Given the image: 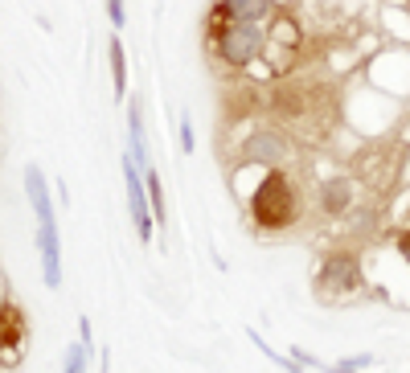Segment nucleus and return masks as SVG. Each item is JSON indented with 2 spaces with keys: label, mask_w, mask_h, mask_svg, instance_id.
<instances>
[{
  "label": "nucleus",
  "mask_w": 410,
  "mask_h": 373,
  "mask_svg": "<svg viewBox=\"0 0 410 373\" xmlns=\"http://www.w3.org/2000/svg\"><path fill=\"white\" fill-rule=\"evenodd\" d=\"M246 210H250V222H255L262 234H279V230H287L299 222L304 201H299V189L292 185V177H287L283 168H267L262 180L255 185L250 201H246Z\"/></svg>",
  "instance_id": "f257e3e1"
},
{
  "label": "nucleus",
  "mask_w": 410,
  "mask_h": 373,
  "mask_svg": "<svg viewBox=\"0 0 410 373\" xmlns=\"http://www.w3.org/2000/svg\"><path fill=\"white\" fill-rule=\"evenodd\" d=\"M210 49L217 53V62L222 66H230V70H246V66L267 49V29H262V25H230V33Z\"/></svg>",
  "instance_id": "f03ea898"
},
{
  "label": "nucleus",
  "mask_w": 410,
  "mask_h": 373,
  "mask_svg": "<svg viewBox=\"0 0 410 373\" xmlns=\"http://www.w3.org/2000/svg\"><path fill=\"white\" fill-rule=\"evenodd\" d=\"M123 180H128V210H131V222H135V238L152 242L156 218H152V205H148V180H144V168L131 156H123Z\"/></svg>",
  "instance_id": "7ed1b4c3"
},
{
  "label": "nucleus",
  "mask_w": 410,
  "mask_h": 373,
  "mask_svg": "<svg viewBox=\"0 0 410 373\" xmlns=\"http://www.w3.org/2000/svg\"><path fill=\"white\" fill-rule=\"evenodd\" d=\"M361 283V262L353 250H332L324 255V267H320V292H353Z\"/></svg>",
  "instance_id": "20e7f679"
},
{
  "label": "nucleus",
  "mask_w": 410,
  "mask_h": 373,
  "mask_svg": "<svg viewBox=\"0 0 410 373\" xmlns=\"http://www.w3.org/2000/svg\"><path fill=\"white\" fill-rule=\"evenodd\" d=\"M25 312L16 308V304H0V361L4 365H16V353H21V344H25Z\"/></svg>",
  "instance_id": "39448f33"
},
{
  "label": "nucleus",
  "mask_w": 410,
  "mask_h": 373,
  "mask_svg": "<svg viewBox=\"0 0 410 373\" xmlns=\"http://www.w3.org/2000/svg\"><path fill=\"white\" fill-rule=\"evenodd\" d=\"M25 197H29L33 213H37V226L58 222V218H53V201H49V185H46L41 164H25Z\"/></svg>",
  "instance_id": "423d86ee"
},
{
  "label": "nucleus",
  "mask_w": 410,
  "mask_h": 373,
  "mask_svg": "<svg viewBox=\"0 0 410 373\" xmlns=\"http://www.w3.org/2000/svg\"><path fill=\"white\" fill-rule=\"evenodd\" d=\"M283 156V140L275 131H250L242 144V164H279Z\"/></svg>",
  "instance_id": "0eeeda50"
},
{
  "label": "nucleus",
  "mask_w": 410,
  "mask_h": 373,
  "mask_svg": "<svg viewBox=\"0 0 410 373\" xmlns=\"http://www.w3.org/2000/svg\"><path fill=\"white\" fill-rule=\"evenodd\" d=\"M353 205V180L349 177H332L320 185V210L328 213V218H337V213H344Z\"/></svg>",
  "instance_id": "6e6552de"
},
{
  "label": "nucleus",
  "mask_w": 410,
  "mask_h": 373,
  "mask_svg": "<svg viewBox=\"0 0 410 373\" xmlns=\"http://www.w3.org/2000/svg\"><path fill=\"white\" fill-rule=\"evenodd\" d=\"M128 156L140 168H152V160H148V144H144V115H140V98H131V107H128Z\"/></svg>",
  "instance_id": "1a4fd4ad"
},
{
  "label": "nucleus",
  "mask_w": 410,
  "mask_h": 373,
  "mask_svg": "<svg viewBox=\"0 0 410 373\" xmlns=\"http://www.w3.org/2000/svg\"><path fill=\"white\" fill-rule=\"evenodd\" d=\"M234 25H262L271 16V0H226Z\"/></svg>",
  "instance_id": "9d476101"
},
{
  "label": "nucleus",
  "mask_w": 410,
  "mask_h": 373,
  "mask_svg": "<svg viewBox=\"0 0 410 373\" xmlns=\"http://www.w3.org/2000/svg\"><path fill=\"white\" fill-rule=\"evenodd\" d=\"M107 58H111L115 98H128V53H123V41H119V37H111V41H107Z\"/></svg>",
  "instance_id": "9b49d317"
},
{
  "label": "nucleus",
  "mask_w": 410,
  "mask_h": 373,
  "mask_svg": "<svg viewBox=\"0 0 410 373\" xmlns=\"http://www.w3.org/2000/svg\"><path fill=\"white\" fill-rule=\"evenodd\" d=\"M230 25H234V16H230L226 0H217V4L210 9V16H205V41H210V46H217V41L230 33Z\"/></svg>",
  "instance_id": "f8f14e48"
},
{
  "label": "nucleus",
  "mask_w": 410,
  "mask_h": 373,
  "mask_svg": "<svg viewBox=\"0 0 410 373\" xmlns=\"http://www.w3.org/2000/svg\"><path fill=\"white\" fill-rule=\"evenodd\" d=\"M246 337H250V344H255V349H262V357L275 361V365H279L283 373H304V365H299V361H287L283 353H275V349H271V344H267V341L259 337V332H255V328H246Z\"/></svg>",
  "instance_id": "ddd939ff"
},
{
  "label": "nucleus",
  "mask_w": 410,
  "mask_h": 373,
  "mask_svg": "<svg viewBox=\"0 0 410 373\" xmlns=\"http://www.w3.org/2000/svg\"><path fill=\"white\" fill-rule=\"evenodd\" d=\"M144 180H148V205H152V218L164 226V222H168V213H164V185H160V177H156L152 168L144 173Z\"/></svg>",
  "instance_id": "4468645a"
},
{
  "label": "nucleus",
  "mask_w": 410,
  "mask_h": 373,
  "mask_svg": "<svg viewBox=\"0 0 410 373\" xmlns=\"http://www.w3.org/2000/svg\"><path fill=\"white\" fill-rule=\"evenodd\" d=\"M86 361H91V349L86 344H70L66 349V365H62V373H86Z\"/></svg>",
  "instance_id": "2eb2a0df"
},
{
  "label": "nucleus",
  "mask_w": 410,
  "mask_h": 373,
  "mask_svg": "<svg viewBox=\"0 0 410 373\" xmlns=\"http://www.w3.org/2000/svg\"><path fill=\"white\" fill-rule=\"evenodd\" d=\"M337 365H341V369H353V373H365L374 365V357H369V353H353V357H341Z\"/></svg>",
  "instance_id": "dca6fc26"
},
{
  "label": "nucleus",
  "mask_w": 410,
  "mask_h": 373,
  "mask_svg": "<svg viewBox=\"0 0 410 373\" xmlns=\"http://www.w3.org/2000/svg\"><path fill=\"white\" fill-rule=\"evenodd\" d=\"M180 152L193 156V119L189 115H180Z\"/></svg>",
  "instance_id": "f3484780"
},
{
  "label": "nucleus",
  "mask_w": 410,
  "mask_h": 373,
  "mask_svg": "<svg viewBox=\"0 0 410 373\" xmlns=\"http://www.w3.org/2000/svg\"><path fill=\"white\" fill-rule=\"evenodd\" d=\"M107 16H111L115 29H123V25H128V9H123V0H107Z\"/></svg>",
  "instance_id": "a211bd4d"
},
{
  "label": "nucleus",
  "mask_w": 410,
  "mask_h": 373,
  "mask_svg": "<svg viewBox=\"0 0 410 373\" xmlns=\"http://www.w3.org/2000/svg\"><path fill=\"white\" fill-rule=\"evenodd\" d=\"M398 255H402V262H410V230L398 234Z\"/></svg>",
  "instance_id": "6ab92c4d"
}]
</instances>
